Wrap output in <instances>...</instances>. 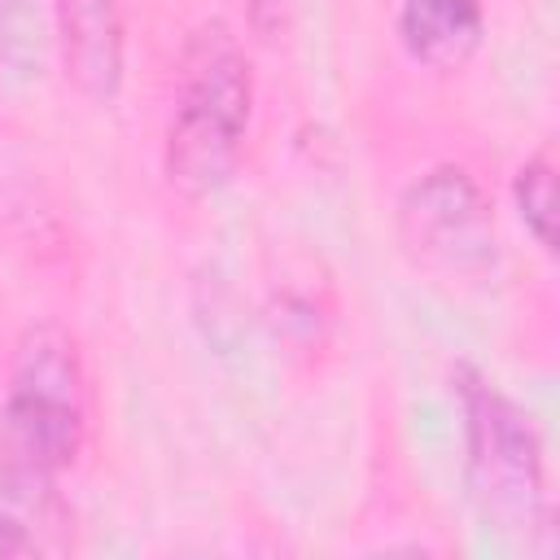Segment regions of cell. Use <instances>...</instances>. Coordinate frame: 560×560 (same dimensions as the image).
Listing matches in <instances>:
<instances>
[{"label": "cell", "mask_w": 560, "mask_h": 560, "mask_svg": "<svg viewBox=\"0 0 560 560\" xmlns=\"http://www.w3.org/2000/svg\"><path fill=\"white\" fill-rule=\"evenodd\" d=\"M254 114V70L223 22L201 26L179 61L175 114L166 127V179L184 197L219 192L241 162Z\"/></svg>", "instance_id": "6da1fadb"}, {"label": "cell", "mask_w": 560, "mask_h": 560, "mask_svg": "<svg viewBox=\"0 0 560 560\" xmlns=\"http://www.w3.org/2000/svg\"><path fill=\"white\" fill-rule=\"evenodd\" d=\"M70 542V508L52 477L0 468V556H48Z\"/></svg>", "instance_id": "52a82bcc"}, {"label": "cell", "mask_w": 560, "mask_h": 560, "mask_svg": "<svg viewBox=\"0 0 560 560\" xmlns=\"http://www.w3.org/2000/svg\"><path fill=\"white\" fill-rule=\"evenodd\" d=\"M52 44L48 0H0V66L9 74H39Z\"/></svg>", "instance_id": "ba28073f"}, {"label": "cell", "mask_w": 560, "mask_h": 560, "mask_svg": "<svg viewBox=\"0 0 560 560\" xmlns=\"http://www.w3.org/2000/svg\"><path fill=\"white\" fill-rule=\"evenodd\" d=\"M464 407V477L468 499L486 525L499 534L534 538L547 525V472L542 442L521 402L477 372H459Z\"/></svg>", "instance_id": "3957f363"}, {"label": "cell", "mask_w": 560, "mask_h": 560, "mask_svg": "<svg viewBox=\"0 0 560 560\" xmlns=\"http://www.w3.org/2000/svg\"><path fill=\"white\" fill-rule=\"evenodd\" d=\"M66 79L88 101H114L122 88V13L118 0H48Z\"/></svg>", "instance_id": "5b68a950"}, {"label": "cell", "mask_w": 560, "mask_h": 560, "mask_svg": "<svg viewBox=\"0 0 560 560\" xmlns=\"http://www.w3.org/2000/svg\"><path fill=\"white\" fill-rule=\"evenodd\" d=\"M512 197H516V214H521L525 232H529L542 249H556V166H551L547 153L529 158V162L516 171Z\"/></svg>", "instance_id": "9c48e42d"}, {"label": "cell", "mask_w": 560, "mask_h": 560, "mask_svg": "<svg viewBox=\"0 0 560 560\" xmlns=\"http://www.w3.org/2000/svg\"><path fill=\"white\" fill-rule=\"evenodd\" d=\"M398 236L416 262L451 276L494 267V219L464 166H433L402 192Z\"/></svg>", "instance_id": "277c9868"}, {"label": "cell", "mask_w": 560, "mask_h": 560, "mask_svg": "<svg viewBox=\"0 0 560 560\" xmlns=\"http://www.w3.org/2000/svg\"><path fill=\"white\" fill-rule=\"evenodd\" d=\"M398 35L411 61L451 74L468 66L472 52L481 48L486 9L481 0H402Z\"/></svg>", "instance_id": "8992f818"}, {"label": "cell", "mask_w": 560, "mask_h": 560, "mask_svg": "<svg viewBox=\"0 0 560 560\" xmlns=\"http://www.w3.org/2000/svg\"><path fill=\"white\" fill-rule=\"evenodd\" d=\"M88 442V372L70 328L39 319L22 332L0 398V468L61 477Z\"/></svg>", "instance_id": "7a4b0ae2"}]
</instances>
